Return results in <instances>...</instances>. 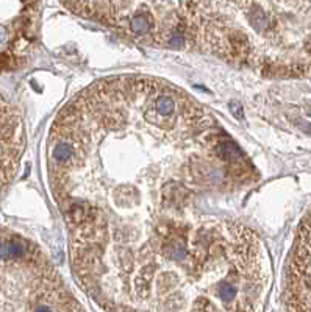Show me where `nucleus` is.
<instances>
[{"instance_id":"f257e3e1","label":"nucleus","mask_w":311,"mask_h":312,"mask_svg":"<svg viewBox=\"0 0 311 312\" xmlns=\"http://www.w3.org/2000/svg\"><path fill=\"white\" fill-rule=\"evenodd\" d=\"M27 251V247L21 241L0 239V261H14L21 259Z\"/></svg>"},{"instance_id":"f03ea898","label":"nucleus","mask_w":311,"mask_h":312,"mask_svg":"<svg viewBox=\"0 0 311 312\" xmlns=\"http://www.w3.org/2000/svg\"><path fill=\"white\" fill-rule=\"evenodd\" d=\"M309 117H311V112H309Z\"/></svg>"}]
</instances>
